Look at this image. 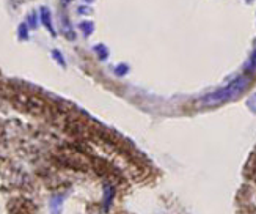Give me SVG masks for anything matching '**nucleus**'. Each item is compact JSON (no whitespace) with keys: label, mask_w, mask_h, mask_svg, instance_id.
Segmentation results:
<instances>
[{"label":"nucleus","mask_w":256,"mask_h":214,"mask_svg":"<svg viewBox=\"0 0 256 214\" xmlns=\"http://www.w3.org/2000/svg\"><path fill=\"white\" fill-rule=\"evenodd\" d=\"M63 200H65V195H55L51 200V213L52 214H60L63 208Z\"/></svg>","instance_id":"nucleus-2"},{"label":"nucleus","mask_w":256,"mask_h":214,"mask_svg":"<svg viewBox=\"0 0 256 214\" xmlns=\"http://www.w3.org/2000/svg\"><path fill=\"white\" fill-rule=\"evenodd\" d=\"M245 85H247L245 77H239L237 81H234L233 84H229L228 87H225V89H222L219 92L209 94V96L204 99V102L206 104H219V102H225L231 98L237 96V94L245 89Z\"/></svg>","instance_id":"nucleus-1"},{"label":"nucleus","mask_w":256,"mask_h":214,"mask_svg":"<svg viewBox=\"0 0 256 214\" xmlns=\"http://www.w3.org/2000/svg\"><path fill=\"white\" fill-rule=\"evenodd\" d=\"M255 68H256V52L253 54L252 61H250V69H255Z\"/></svg>","instance_id":"nucleus-3"}]
</instances>
